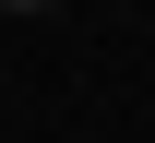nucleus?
Segmentation results:
<instances>
[{"label":"nucleus","instance_id":"1","mask_svg":"<svg viewBox=\"0 0 155 143\" xmlns=\"http://www.w3.org/2000/svg\"><path fill=\"white\" fill-rule=\"evenodd\" d=\"M48 12H60V0H0V24H48Z\"/></svg>","mask_w":155,"mask_h":143}]
</instances>
